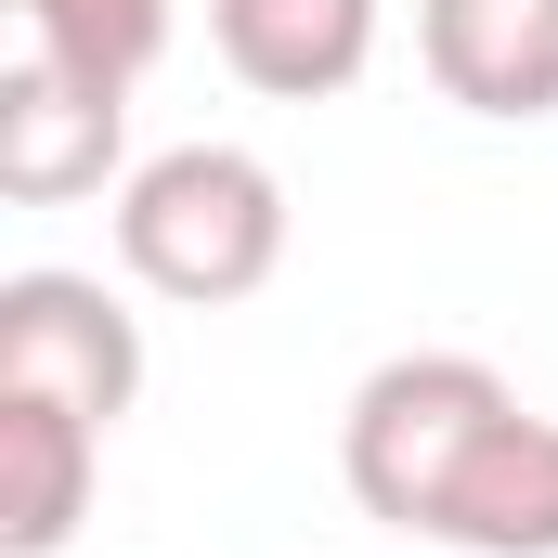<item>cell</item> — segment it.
I'll list each match as a JSON object with an SVG mask.
<instances>
[{"label": "cell", "instance_id": "obj_1", "mask_svg": "<svg viewBox=\"0 0 558 558\" xmlns=\"http://www.w3.org/2000/svg\"><path fill=\"white\" fill-rule=\"evenodd\" d=\"M118 260L182 312H234L286 274V182L247 143H169L118 182Z\"/></svg>", "mask_w": 558, "mask_h": 558}, {"label": "cell", "instance_id": "obj_7", "mask_svg": "<svg viewBox=\"0 0 558 558\" xmlns=\"http://www.w3.org/2000/svg\"><path fill=\"white\" fill-rule=\"evenodd\" d=\"M92 481H105V428L0 390V558H65L92 520Z\"/></svg>", "mask_w": 558, "mask_h": 558}, {"label": "cell", "instance_id": "obj_5", "mask_svg": "<svg viewBox=\"0 0 558 558\" xmlns=\"http://www.w3.org/2000/svg\"><path fill=\"white\" fill-rule=\"evenodd\" d=\"M416 52L468 118H558V0H416Z\"/></svg>", "mask_w": 558, "mask_h": 558}, {"label": "cell", "instance_id": "obj_8", "mask_svg": "<svg viewBox=\"0 0 558 558\" xmlns=\"http://www.w3.org/2000/svg\"><path fill=\"white\" fill-rule=\"evenodd\" d=\"M441 546L454 558H558V416L507 403L494 441L468 454L454 507H441Z\"/></svg>", "mask_w": 558, "mask_h": 558}, {"label": "cell", "instance_id": "obj_9", "mask_svg": "<svg viewBox=\"0 0 558 558\" xmlns=\"http://www.w3.org/2000/svg\"><path fill=\"white\" fill-rule=\"evenodd\" d=\"M13 13H26V52H52V65L105 78V92H131L182 26V0H13Z\"/></svg>", "mask_w": 558, "mask_h": 558}, {"label": "cell", "instance_id": "obj_4", "mask_svg": "<svg viewBox=\"0 0 558 558\" xmlns=\"http://www.w3.org/2000/svg\"><path fill=\"white\" fill-rule=\"evenodd\" d=\"M118 156H131V92L78 78L52 52H13V78H0V195L13 208H78L118 182Z\"/></svg>", "mask_w": 558, "mask_h": 558}, {"label": "cell", "instance_id": "obj_3", "mask_svg": "<svg viewBox=\"0 0 558 558\" xmlns=\"http://www.w3.org/2000/svg\"><path fill=\"white\" fill-rule=\"evenodd\" d=\"M0 390L118 428L143 403V312L105 274H0Z\"/></svg>", "mask_w": 558, "mask_h": 558}, {"label": "cell", "instance_id": "obj_2", "mask_svg": "<svg viewBox=\"0 0 558 558\" xmlns=\"http://www.w3.org/2000/svg\"><path fill=\"white\" fill-rule=\"evenodd\" d=\"M507 403H520V390H507L481 351H390V364L351 390V416H338V481H351V507L390 520V533H416V546H441V507H454L468 454L494 441Z\"/></svg>", "mask_w": 558, "mask_h": 558}, {"label": "cell", "instance_id": "obj_6", "mask_svg": "<svg viewBox=\"0 0 558 558\" xmlns=\"http://www.w3.org/2000/svg\"><path fill=\"white\" fill-rule=\"evenodd\" d=\"M208 39L247 92L274 105H325L377 65V0H208Z\"/></svg>", "mask_w": 558, "mask_h": 558}]
</instances>
